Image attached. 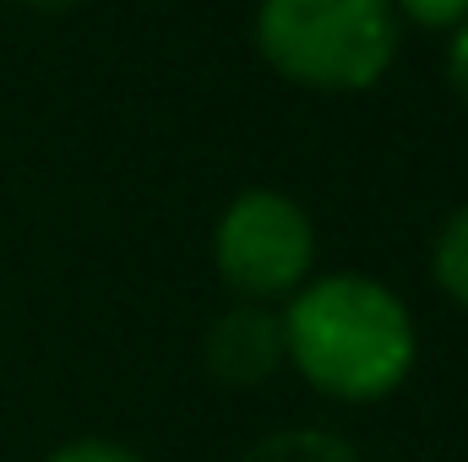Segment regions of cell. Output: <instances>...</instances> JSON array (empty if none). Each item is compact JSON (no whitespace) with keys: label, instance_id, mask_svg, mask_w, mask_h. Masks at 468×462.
I'll list each match as a JSON object with an SVG mask.
<instances>
[{"label":"cell","instance_id":"6da1fadb","mask_svg":"<svg viewBox=\"0 0 468 462\" xmlns=\"http://www.w3.org/2000/svg\"><path fill=\"white\" fill-rule=\"evenodd\" d=\"M283 353L316 392L338 403H376L414 370V321L387 283L327 272L300 283L283 310Z\"/></svg>","mask_w":468,"mask_h":462},{"label":"cell","instance_id":"7a4b0ae2","mask_svg":"<svg viewBox=\"0 0 468 462\" xmlns=\"http://www.w3.org/2000/svg\"><path fill=\"white\" fill-rule=\"evenodd\" d=\"M256 44L289 82L354 93L392 66L398 16L387 0H261Z\"/></svg>","mask_w":468,"mask_h":462},{"label":"cell","instance_id":"3957f363","mask_svg":"<svg viewBox=\"0 0 468 462\" xmlns=\"http://www.w3.org/2000/svg\"><path fill=\"white\" fill-rule=\"evenodd\" d=\"M213 261L234 294L261 305V299L294 294L311 278L316 229L300 213V202H289L283 191H239L218 218Z\"/></svg>","mask_w":468,"mask_h":462},{"label":"cell","instance_id":"277c9868","mask_svg":"<svg viewBox=\"0 0 468 462\" xmlns=\"http://www.w3.org/2000/svg\"><path fill=\"white\" fill-rule=\"evenodd\" d=\"M283 359H289L283 353V316H272L267 305H234L202 338L207 375L229 392H250V386L272 381Z\"/></svg>","mask_w":468,"mask_h":462},{"label":"cell","instance_id":"5b68a950","mask_svg":"<svg viewBox=\"0 0 468 462\" xmlns=\"http://www.w3.org/2000/svg\"><path fill=\"white\" fill-rule=\"evenodd\" d=\"M239 462H359L354 446L338 430H316V425H294V430H272L261 436Z\"/></svg>","mask_w":468,"mask_h":462},{"label":"cell","instance_id":"8992f818","mask_svg":"<svg viewBox=\"0 0 468 462\" xmlns=\"http://www.w3.org/2000/svg\"><path fill=\"white\" fill-rule=\"evenodd\" d=\"M431 267H436V283H441L458 305H468V207H458V213L441 224Z\"/></svg>","mask_w":468,"mask_h":462},{"label":"cell","instance_id":"52a82bcc","mask_svg":"<svg viewBox=\"0 0 468 462\" xmlns=\"http://www.w3.org/2000/svg\"><path fill=\"white\" fill-rule=\"evenodd\" d=\"M49 462H142L131 446H120V441H104V436H82V441H71V446H60V452H49Z\"/></svg>","mask_w":468,"mask_h":462},{"label":"cell","instance_id":"ba28073f","mask_svg":"<svg viewBox=\"0 0 468 462\" xmlns=\"http://www.w3.org/2000/svg\"><path fill=\"white\" fill-rule=\"evenodd\" d=\"M420 27H463L468 22V0H398Z\"/></svg>","mask_w":468,"mask_h":462},{"label":"cell","instance_id":"9c48e42d","mask_svg":"<svg viewBox=\"0 0 468 462\" xmlns=\"http://www.w3.org/2000/svg\"><path fill=\"white\" fill-rule=\"evenodd\" d=\"M447 77H452V88L463 93V104H468V22L452 33V49H447Z\"/></svg>","mask_w":468,"mask_h":462},{"label":"cell","instance_id":"30bf717a","mask_svg":"<svg viewBox=\"0 0 468 462\" xmlns=\"http://www.w3.org/2000/svg\"><path fill=\"white\" fill-rule=\"evenodd\" d=\"M27 5H71V0H27Z\"/></svg>","mask_w":468,"mask_h":462}]
</instances>
